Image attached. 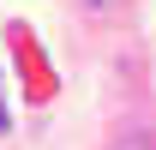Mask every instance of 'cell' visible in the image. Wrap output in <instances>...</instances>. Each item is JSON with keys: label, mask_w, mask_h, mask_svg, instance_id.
I'll use <instances>...</instances> for the list:
<instances>
[{"label": "cell", "mask_w": 156, "mask_h": 150, "mask_svg": "<svg viewBox=\"0 0 156 150\" xmlns=\"http://www.w3.org/2000/svg\"><path fill=\"white\" fill-rule=\"evenodd\" d=\"M114 150H156V138H150V132H132V138H120Z\"/></svg>", "instance_id": "obj_1"}, {"label": "cell", "mask_w": 156, "mask_h": 150, "mask_svg": "<svg viewBox=\"0 0 156 150\" xmlns=\"http://www.w3.org/2000/svg\"><path fill=\"white\" fill-rule=\"evenodd\" d=\"M84 6H90V12H108V6H120V0H84Z\"/></svg>", "instance_id": "obj_2"}, {"label": "cell", "mask_w": 156, "mask_h": 150, "mask_svg": "<svg viewBox=\"0 0 156 150\" xmlns=\"http://www.w3.org/2000/svg\"><path fill=\"white\" fill-rule=\"evenodd\" d=\"M0 120H6V114H0Z\"/></svg>", "instance_id": "obj_3"}]
</instances>
